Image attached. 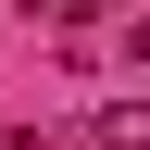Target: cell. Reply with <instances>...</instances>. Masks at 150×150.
Returning a JSON list of instances; mask_svg holds the SVG:
<instances>
[{"label":"cell","mask_w":150,"mask_h":150,"mask_svg":"<svg viewBox=\"0 0 150 150\" xmlns=\"http://www.w3.org/2000/svg\"><path fill=\"white\" fill-rule=\"evenodd\" d=\"M100 150H150V100H112L100 112Z\"/></svg>","instance_id":"cell-1"},{"label":"cell","mask_w":150,"mask_h":150,"mask_svg":"<svg viewBox=\"0 0 150 150\" xmlns=\"http://www.w3.org/2000/svg\"><path fill=\"white\" fill-rule=\"evenodd\" d=\"M125 63H138V75H150V13H138V25H125Z\"/></svg>","instance_id":"cell-2"},{"label":"cell","mask_w":150,"mask_h":150,"mask_svg":"<svg viewBox=\"0 0 150 150\" xmlns=\"http://www.w3.org/2000/svg\"><path fill=\"white\" fill-rule=\"evenodd\" d=\"M50 13H63V25H88V13H100V0H50Z\"/></svg>","instance_id":"cell-3"}]
</instances>
